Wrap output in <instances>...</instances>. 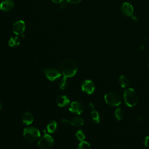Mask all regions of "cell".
Masks as SVG:
<instances>
[{
    "label": "cell",
    "mask_w": 149,
    "mask_h": 149,
    "mask_svg": "<svg viewBox=\"0 0 149 149\" xmlns=\"http://www.w3.org/2000/svg\"><path fill=\"white\" fill-rule=\"evenodd\" d=\"M2 104L1 102L0 101V110L2 109Z\"/></svg>",
    "instance_id": "28"
},
{
    "label": "cell",
    "mask_w": 149,
    "mask_h": 149,
    "mask_svg": "<svg viewBox=\"0 0 149 149\" xmlns=\"http://www.w3.org/2000/svg\"><path fill=\"white\" fill-rule=\"evenodd\" d=\"M123 98L125 102L129 107L136 106L139 100L137 92L132 88H129L125 90L123 93Z\"/></svg>",
    "instance_id": "2"
},
{
    "label": "cell",
    "mask_w": 149,
    "mask_h": 149,
    "mask_svg": "<svg viewBox=\"0 0 149 149\" xmlns=\"http://www.w3.org/2000/svg\"><path fill=\"white\" fill-rule=\"evenodd\" d=\"M77 149H91L90 144L86 141H80V143L79 144L77 148Z\"/></svg>",
    "instance_id": "22"
},
{
    "label": "cell",
    "mask_w": 149,
    "mask_h": 149,
    "mask_svg": "<svg viewBox=\"0 0 149 149\" xmlns=\"http://www.w3.org/2000/svg\"><path fill=\"white\" fill-rule=\"evenodd\" d=\"M67 6H68V2L67 1L66 2V1H63V2H62L61 3L60 8H61V9H66L67 8Z\"/></svg>",
    "instance_id": "24"
},
{
    "label": "cell",
    "mask_w": 149,
    "mask_h": 149,
    "mask_svg": "<svg viewBox=\"0 0 149 149\" xmlns=\"http://www.w3.org/2000/svg\"><path fill=\"white\" fill-rule=\"evenodd\" d=\"M115 116L117 120H121L125 116V112L121 108H118L115 111Z\"/></svg>",
    "instance_id": "18"
},
{
    "label": "cell",
    "mask_w": 149,
    "mask_h": 149,
    "mask_svg": "<svg viewBox=\"0 0 149 149\" xmlns=\"http://www.w3.org/2000/svg\"><path fill=\"white\" fill-rule=\"evenodd\" d=\"M54 144V140L53 137L47 133L39 139L37 143L38 147L41 149H50L52 147Z\"/></svg>",
    "instance_id": "5"
},
{
    "label": "cell",
    "mask_w": 149,
    "mask_h": 149,
    "mask_svg": "<svg viewBox=\"0 0 149 149\" xmlns=\"http://www.w3.org/2000/svg\"><path fill=\"white\" fill-rule=\"evenodd\" d=\"M62 122L65 124H70L73 126H81L84 124V120L80 117H74L71 120L63 119Z\"/></svg>",
    "instance_id": "11"
},
{
    "label": "cell",
    "mask_w": 149,
    "mask_h": 149,
    "mask_svg": "<svg viewBox=\"0 0 149 149\" xmlns=\"http://www.w3.org/2000/svg\"><path fill=\"white\" fill-rule=\"evenodd\" d=\"M75 136L76 137V139L79 140L80 141H84L85 138H86V136H85V134L83 132V130H79L76 132V134H75Z\"/></svg>",
    "instance_id": "21"
},
{
    "label": "cell",
    "mask_w": 149,
    "mask_h": 149,
    "mask_svg": "<svg viewBox=\"0 0 149 149\" xmlns=\"http://www.w3.org/2000/svg\"><path fill=\"white\" fill-rule=\"evenodd\" d=\"M51 1L55 3H60L64 1V0H51Z\"/></svg>",
    "instance_id": "27"
},
{
    "label": "cell",
    "mask_w": 149,
    "mask_h": 149,
    "mask_svg": "<svg viewBox=\"0 0 149 149\" xmlns=\"http://www.w3.org/2000/svg\"><path fill=\"white\" fill-rule=\"evenodd\" d=\"M119 83L121 87L125 88L129 84V80L126 76L121 75L119 78Z\"/></svg>",
    "instance_id": "15"
},
{
    "label": "cell",
    "mask_w": 149,
    "mask_h": 149,
    "mask_svg": "<svg viewBox=\"0 0 149 149\" xmlns=\"http://www.w3.org/2000/svg\"><path fill=\"white\" fill-rule=\"evenodd\" d=\"M57 129V123L55 120L50 122L47 126V130L48 133H52L55 132Z\"/></svg>",
    "instance_id": "16"
},
{
    "label": "cell",
    "mask_w": 149,
    "mask_h": 149,
    "mask_svg": "<svg viewBox=\"0 0 149 149\" xmlns=\"http://www.w3.org/2000/svg\"><path fill=\"white\" fill-rule=\"evenodd\" d=\"M34 120L33 114L29 112H24L22 115V122L26 125H31Z\"/></svg>",
    "instance_id": "14"
},
{
    "label": "cell",
    "mask_w": 149,
    "mask_h": 149,
    "mask_svg": "<svg viewBox=\"0 0 149 149\" xmlns=\"http://www.w3.org/2000/svg\"><path fill=\"white\" fill-rule=\"evenodd\" d=\"M84 107L83 104L79 101H74L71 102L69 107V110L72 113H76L77 115H80L81 113L84 111Z\"/></svg>",
    "instance_id": "7"
},
{
    "label": "cell",
    "mask_w": 149,
    "mask_h": 149,
    "mask_svg": "<svg viewBox=\"0 0 149 149\" xmlns=\"http://www.w3.org/2000/svg\"><path fill=\"white\" fill-rule=\"evenodd\" d=\"M55 101L58 106L60 107H65L69 104L70 99L65 95H61L56 97Z\"/></svg>",
    "instance_id": "12"
},
{
    "label": "cell",
    "mask_w": 149,
    "mask_h": 149,
    "mask_svg": "<svg viewBox=\"0 0 149 149\" xmlns=\"http://www.w3.org/2000/svg\"><path fill=\"white\" fill-rule=\"evenodd\" d=\"M46 77L50 81H55L61 76V72L55 68H48L43 70Z\"/></svg>",
    "instance_id": "6"
},
{
    "label": "cell",
    "mask_w": 149,
    "mask_h": 149,
    "mask_svg": "<svg viewBox=\"0 0 149 149\" xmlns=\"http://www.w3.org/2000/svg\"><path fill=\"white\" fill-rule=\"evenodd\" d=\"M61 71L64 77H72L76 74L77 71V63L72 59H67L62 63Z\"/></svg>",
    "instance_id": "1"
},
{
    "label": "cell",
    "mask_w": 149,
    "mask_h": 149,
    "mask_svg": "<svg viewBox=\"0 0 149 149\" xmlns=\"http://www.w3.org/2000/svg\"><path fill=\"white\" fill-rule=\"evenodd\" d=\"M104 100L107 104L112 107H118L121 104L120 95L115 92L109 91L104 95Z\"/></svg>",
    "instance_id": "3"
},
{
    "label": "cell",
    "mask_w": 149,
    "mask_h": 149,
    "mask_svg": "<svg viewBox=\"0 0 149 149\" xmlns=\"http://www.w3.org/2000/svg\"><path fill=\"white\" fill-rule=\"evenodd\" d=\"M88 108L91 111H94V108H95L94 104H93V103H91V102L89 103V104H88Z\"/></svg>",
    "instance_id": "26"
},
{
    "label": "cell",
    "mask_w": 149,
    "mask_h": 149,
    "mask_svg": "<svg viewBox=\"0 0 149 149\" xmlns=\"http://www.w3.org/2000/svg\"><path fill=\"white\" fill-rule=\"evenodd\" d=\"M148 68H149V61H148Z\"/></svg>",
    "instance_id": "29"
},
{
    "label": "cell",
    "mask_w": 149,
    "mask_h": 149,
    "mask_svg": "<svg viewBox=\"0 0 149 149\" xmlns=\"http://www.w3.org/2000/svg\"><path fill=\"white\" fill-rule=\"evenodd\" d=\"M59 88L62 90H65L68 86V78L66 77H63L59 82Z\"/></svg>",
    "instance_id": "20"
},
{
    "label": "cell",
    "mask_w": 149,
    "mask_h": 149,
    "mask_svg": "<svg viewBox=\"0 0 149 149\" xmlns=\"http://www.w3.org/2000/svg\"><path fill=\"white\" fill-rule=\"evenodd\" d=\"M68 3H72V4H77L79 3L81 1V0H66Z\"/></svg>",
    "instance_id": "25"
},
{
    "label": "cell",
    "mask_w": 149,
    "mask_h": 149,
    "mask_svg": "<svg viewBox=\"0 0 149 149\" xmlns=\"http://www.w3.org/2000/svg\"><path fill=\"white\" fill-rule=\"evenodd\" d=\"M26 29V24L24 21L18 20L12 26L13 32L16 35H22Z\"/></svg>",
    "instance_id": "9"
},
{
    "label": "cell",
    "mask_w": 149,
    "mask_h": 149,
    "mask_svg": "<svg viewBox=\"0 0 149 149\" xmlns=\"http://www.w3.org/2000/svg\"><path fill=\"white\" fill-rule=\"evenodd\" d=\"M24 137L29 141H34L40 137L39 130L34 127H28L23 130Z\"/></svg>",
    "instance_id": "4"
},
{
    "label": "cell",
    "mask_w": 149,
    "mask_h": 149,
    "mask_svg": "<svg viewBox=\"0 0 149 149\" xmlns=\"http://www.w3.org/2000/svg\"><path fill=\"white\" fill-rule=\"evenodd\" d=\"M14 6L13 0H3L0 3V9L4 12L10 11Z\"/></svg>",
    "instance_id": "13"
},
{
    "label": "cell",
    "mask_w": 149,
    "mask_h": 149,
    "mask_svg": "<svg viewBox=\"0 0 149 149\" xmlns=\"http://www.w3.org/2000/svg\"><path fill=\"white\" fill-rule=\"evenodd\" d=\"M91 118L93 121L95 123H98L100 122V115L97 111H93L91 112Z\"/></svg>",
    "instance_id": "19"
},
{
    "label": "cell",
    "mask_w": 149,
    "mask_h": 149,
    "mask_svg": "<svg viewBox=\"0 0 149 149\" xmlns=\"http://www.w3.org/2000/svg\"><path fill=\"white\" fill-rule=\"evenodd\" d=\"M121 12L123 15L129 17L132 16L134 12V9L132 4L129 2H124L121 6Z\"/></svg>",
    "instance_id": "10"
},
{
    "label": "cell",
    "mask_w": 149,
    "mask_h": 149,
    "mask_svg": "<svg viewBox=\"0 0 149 149\" xmlns=\"http://www.w3.org/2000/svg\"><path fill=\"white\" fill-rule=\"evenodd\" d=\"M8 44L10 47H16L20 44V38L17 36L12 37L9 40Z\"/></svg>",
    "instance_id": "17"
},
{
    "label": "cell",
    "mask_w": 149,
    "mask_h": 149,
    "mask_svg": "<svg viewBox=\"0 0 149 149\" xmlns=\"http://www.w3.org/2000/svg\"><path fill=\"white\" fill-rule=\"evenodd\" d=\"M144 144L146 147H149V136H147L145 137L144 140Z\"/></svg>",
    "instance_id": "23"
},
{
    "label": "cell",
    "mask_w": 149,
    "mask_h": 149,
    "mask_svg": "<svg viewBox=\"0 0 149 149\" xmlns=\"http://www.w3.org/2000/svg\"><path fill=\"white\" fill-rule=\"evenodd\" d=\"M81 90L87 94H91L95 90L94 83L91 80H86L81 84Z\"/></svg>",
    "instance_id": "8"
}]
</instances>
